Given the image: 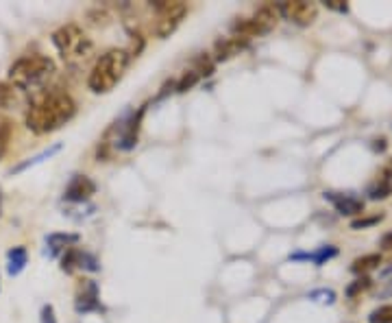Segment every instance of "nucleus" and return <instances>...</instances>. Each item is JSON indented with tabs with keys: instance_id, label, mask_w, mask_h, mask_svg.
I'll return each mask as SVG.
<instances>
[{
	"instance_id": "obj_14",
	"label": "nucleus",
	"mask_w": 392,
	"mask_h": 323,
	"mask_svg": "<svg viewBox=\"0 0 392 323\" xmlns=\"http://www.w3.org/2000/svg\"><path fill=\"white\" fill-rule=\"evenodd\" d=\"M22 101L24 94L18 87H13L9 81L0 83V110H16L18 105H22Z\"/></svg>"
},
{
	"instance_id": "obj_24",
	"label": "nucleus",
	"mask_w": 392,
	"mask_h": 323,
	"mask_svg": "<svg viewBox=\"0 0 392 323\" xmlns=\"http://www.w3.org/2000/svg\"><path fill=\"white\" fill-rule=\"evenodd\" d=\"M390 193H392V186H390L388 182H384L382 186H377V188L371 190V197H373V199H386Z\"/></svg>"
},
{
	"instance_id": "obj_23",
	"label": "nucleus",
	"mask_w": 392,
	"mask_h": 323,
	"mask_svg": "<svg viewBox=\"0 0 392 323\" xmlns=\"http://www.w3.org/2000/svg\"><path fill=\"white\" fill-rule=\"evenodd\" d=\"M384 218V214H375V216H368V218H359V221H353L351 223V227L353 229H364V227H371V225H375V223H380Z\"/></svg>"
},
{
	"instance_id": "obj_15",
	"label": "nucleus",
	"mask_w": 392,
	"mask_h": 323,
	"mask_svg": "<svg viewBox=\"0 0 392 323\" xmlns=\"http://www.w3.org/2000/svg\"><path fill=\"white\" fill-rule=\"evenodd\" d=\"M59 151H62V142H57V144L48 146V149H44L42 153H37V155H33V157H28L26 162H22V164H18L16 168H11V173H13V175H18V173L26 171V168H31V166L39 164V162H44V159H51V157L57 155Z\"/></svg>"
},
{
	"instance_id": "obj_11",
	"label": "nucleus",
	"mask_w": 392,
	"mask_h": 323,
	"mask_svg": "<svg viewBox=\"0 0 392 323\" xmlns=\"http://www.w3.org/2000/svg\"><path fill=\"white\" fill-rule=\"evenodd\" d=\"M247 46L244 40L240 37H224V40H218L216 46H214V62H227L231 60L233 55H238L240 51H242Z\"/></svg>"
},
{
	"instance_id": "obj_6",
	"label": "nucleus",
	"mask_w": 392,
	"mask_h": 323,
	"mask_svg": "<svg viewBox=\"0 0 392 323\" xmlns=\"http://www.w3.org/2000/svg\"><path fill=\"white\" fill-rule=\"evenodd\" d=\"M279 22V11L277 5H264L253 13L251 18H238L231 24V37L240 40H253V37H262L270 33Z\"/></svg>"
},
{
	"instance_id": "obj_27",
	"label": "nucleus",
	"mask_w": 392,
	"mask_h": 323,
	"mask_svg": "<svg viewBox=\"0 0 392 323\" xmlns=\"http://www.w3.org/2000/svg\"><path fill=\"white\" fill-rule=\"evenodd\" d=\"M310 297H312V299H316V297H327V302L331 304L336 295H334L331 290H314V293H310Z\"/></svg>"
},
{
	"instance_id": "obj_9",
	"label": "nucleus",
	"mask_w": 392,
	"mask_h": 323,
	"mask_svg": "<svg viewBox=\"0 0 392 323\" xmlns=\"http://www.w3.org/2000/svg\"><path fill=\"white\" fill-rule=\"evenodd\" d=\"M98 286L92 280H83L77 290V311L79 313H92L98 311Z\"/></svg>"
},
{
	"instance_id": "obj_20",
	"label": "nucleus",
	"mask_w": 392,
	"mask_h": 323,
	"mask_svg": "<svg viewBox=\"0 0 392 323\" xmlns=\"http://www.w3.org/2000/svg\"><path fill=\"white\" fill-rule=\"evenodd\" d=\"M9 140H11V123L0 119V155H3L9 146Z\"/></svg>"
},
{
	"instance_id": "obj_4",
	"label": "nucleus",
	"mask_w": 392,
	"mask_h": 323,
	"mask_svg": "<svg viewBox=\"0 0 392 323\" xmlns=\"http://www.w3.org/2000/svg\"><path fill=\"white\" fill-rule=\"evenodd\" d=\"M53 44L59 57L72 68H81L89 57L94 55V42L87 37V33L79 24H64L53 33Z\"/></svg>"
},
{
	"instance_id": "obj_7",
	"label": "nucleus",
	"mask_w": 392,
	"mask_h": 323,
	"mask_svg": "<svg viewBox=\"0 0 392 323\" xmlns=\"http://www.w3.org/2000/svg\"><path fill=\"white\" fill-rule=\"evenodd\" d=\"M279 16L296 26H310L316 16H319V7L314 3H305V0H288V3L277 5Z\"/></svg>"
},
{
	"instance_id": "obj_19",
	"label": "nucleus",
	"mask_w": 392,
	"mask_h": 323,
	"mask_svg": "<svg viewBox=\"0 0 392 323\" xmlns=\"http://www.w3.org/2000/svg\"><path fill=\"white\" fill-rule=\"evenodd\" d=\"M371 323H392V306H380L371 313Z\"/></svg>"
},
{
	"instance_id": "obj_2",
	"label": "nucleus",
	"mask_w": 392,
	"mask_h": 323,
	"mask_svg": "<svg viewBox=\"0 0 392 323\" xmlns=\"http://www.w3.org/2000/svg\"><path fill=\"white\" fill-rule=\"evenodd\" d=\"M55 72H57V66L48 55H26L11 64L7 77H9V83L13 87H18L22 94L24 92L35 94L44 90V85L53 79Z\"/></svg>"
},
{
	"instance_id": "obj_13",
	"label": "nucleus",
	"mask_w": 392,
	"mask_h": 323,
	"mask_svg": "<svg viewBox=\"0 0 392 323\" xmlns=\"http://www.w3.org/2000/svg\"><path fill=\"white\" fill-rule=\"evenodd\" d=\"M28 264V254L24 247H13L7 252V273L11 277H18Z\"/></svg>"
},
{
	"instance_id": "obj_10",
	"label": "nucleus",
	"mask_w": 392,
	"mask_h": 323,
	"mask_svg": "<svg viewBox=\"0 0 392 323\" xmlns=\"http://www.w3.org/2000/svg\"><path fill=\"white\" fill-rule=\"evenodd\" d=\"M325 199L336 205V210L344 216L351 214H362L364 212V203L351 195H340V193H325Z\"/></svg>"
},
{
	"instance_id": "obj_18",
	"label": "nucleus",
	"mask_w": 392,
	"mask_h": 323,
	"mask_svg": "<svg viewBox=\"0 0 392 323\" xmlns=\"http://www.w3.org/2000/svg\"><path fill=\"white\" fill-rule=\"evenodd\" d=\"M199 81H201V77L196 75L194 70H188L186 75L179 79V83H177V92H188V90H192V87H194L196 83H199Z\"/></svg>"
},
{
	"instance_id": "obj_17",
	"label": "nucleus",
	"mask_w": 392,
	"mask_h": 323,
	"mask_svg": "<svg viewBox=\"0 0 392 323\" xmlns=\"http://www.w3.org/2000/svg\"><path fill=\"white\" fill-rule=\"evenodd\" d=\"M382 264V256L380 254H368V256H362L353 262V273H366L371 269H377Z\"/></svg>"
},
{
	"instance_id": "obj_26",
	"label": "nucleus",
	"mask_w": 392,
	"mask_h": 323,
	"mask_svg": "<svg viewBox=\"0 0 392 323\" xmlns=\"http://www.w3.org/2000/svg\"><path fill=\"white\" fill-rule=\"evenodd\" d=\"M325 7L327 9H334V11H342V13L349 9V7L342 3V0H325Z\"/></svg>"
},
{
	"instance_id": "obj_25",
	"label": "nucleus",
	"mask_w": 392,
	"mask_h": 323,
	"mask_svg": "<svg viewBox=\"0 0 392 323\" xmlns=\"http://www.w3.org/2000/svg\"><path fill=\"white\" fill-rule=\"evenodd\" d=\"M42 323H57L55 308L51 304H46V306L42 308Z\"/></svg>"
},
{
	"instance_id": "obj_5",
	"label": "nucleus",
	"mask_w": 392,
	"mask_h": 323,
	"mask_svg": "<svg viewBox=\"0 0 392 323\" xmlns=\"http://www.w3.org/2000/svg\"><path fill=\"white\" fill-rule=\"evenodd\" d=\"M150 24L148 31L153 33L157 40L170 37L179 24L184 22L188 16V5L181 3V0H155L150 3Z\"/></svg>"
},
{
	"instance_id": "obj_22",
	"label": "nucleus",
	"mask_w": 392,
	"mask_h": 323,
	"mask_svg": "<svg viewBox=\"0 0 392 323\" xmlns=\"http://www.w3.org/2000/svg\"><path fill=\"white\" fill-rule=\"evenodd\" d=\"M368 286H371V280H368V277H359V280H355L349 288H346V295H349V297H355L357 293L366 290Z\"/></svg>"
},
{
	"instance_id": "obj_8",
	"label": "nucleus",
	"mask_w": 392,
	"mask_h": 323,
	"mask_svg": "<svg viewBox=\"0 0 392 323\" xmlns=\"http://www.w3.org/2000/svg\"><path fill=\"white\" fill-rule=\"evenodd\" d=\"M96 193V184L87 177V175H74L72 182L68 184L64 199L72 203H83Z\"/></svg>"
},
{
	"instance_id": "obj_16",
	"label": "nucleus",
	"mask_w": 392,
	"mask_h": 323,
	"mask_svg": "<svg viewBox=\"0 0 392 323\" xmlns=\"http://www.w3.org/2000/svg\"><path fill=\"white\" fill-rule=\"evenodd\" d=\"M83 254L81 249L77 247H70L68 252H64V258H62V271L66 273H74L77 269H83Z\"/></svg>"
},
{
	"instance_id": "obj_28",
	"label": "nucleus",
	"mask_w": 392,
	"mask_h": 323,
	"mask_svg": "<svg viewBox=\"0 0 392 323\" xmlns=\"http://www.w3.org/2000/svg\"><path fill=\"white\" fill-rule=\"evenodd\" d=\"M382 249H388V252H390V249H392V232H388V234H384V236H382Z\"/></svg>"
},
{
	"instance_id": "obj_1",
	"label": "nucleus",
	"mask_w": 392,
	"mask_h": 323,
	"mask_svg": "<svg viewBox=\"0 0 392 323\" xmlns=\"http://www.w3.org/2000/svg\"><path fill=\"white\" fill-rule=\"evenodd\" d=\"M77 116V103L64 90L35 92L26 103L24 125L35 136H48L53 131L68 125Z\"/></svg>"
},
{
	"instance_id": "obj_3",
	"label": "nucleus",
	"mask_w": 392,
	"mask_h": 323,
	"mask_svg": "<svg viewBox=\"0 0 392 323\" xmlns=\"http://www.w3.org/2000/svg\"><path fill=\"white\" fill-rule=\"evenodd\" d=\"M131 64V55L125 49H109L105 51L94 62L87 77V87L94 94H107L123 81Z\"/></svg>"
},
{
	"instance_id": "obj_21",
	"label": "nucleus",
	"mask_w": 392,
	"mask_h": 323,
	"mask_svg": "<svg viewBox=\"0 0 392 323\" xmlns=\"http://www.w3.org/2000/svg\"><path fill=\"white\" fill-rule=\"evenodd\" d=\"M334 256H336V249H334V247H323L321 252H316V254H310L308 258H310V260H314L316 264H323L325 260L334 258Z\"/></svg>"
},
{
	"instance_id": "obj_12",
	"label": "nucleus",
	"mask_w": 392,
	"mask_h": 323,
	"mask_svg": "<svg viewBox=\"0 0 392 323\" xmlns=\"http://www.w3.org/2000/svg\"><path fill=\"white\" fill-rule=\"evenodd\" d=\"M81 238L79 234H66V232H55L51 236H46V245L51 249V256H57L59 252H68L70 247L77 245Z\"/></svg>"
}]
</instances>
